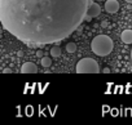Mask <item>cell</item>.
<instances>
[{"mask_svg":"<svg viewBox=\"0 0 132 125\" xmlns=\"http://www.w3.org/2000/svg\"><path fill=\"white\" fill-rule=\"evenodd\" d=\"M105 11L108 13H117L119 11V3L117 2V0H106Z\"/></svg>","mask_w":132,"mask_h":125,"instance_id":"cell-6","label":"cell"},{"mask_svg":"<svg viewBox=\"0 0 132 125\" xmlns=\"http://www.w3.org/2000/svg\"><path fill=\"white\" fill-rule=\"evenodd\" d=\"M40 61H42V66L43 67H49L52 65V59L48 58V57H42Z\"/></svg>","mask_w":132,"mask_h":125,"instance_id":"cell-8","label":"cell"},{"mask_svg":"<svg viewBox=\"0 0 132 125\" xmlns=\"http://www.w3.org/2000/svg\"><path fill=\"white\" fill-rule=\"evenodd\" d=\"M51 55H52V57H60V55H61V49H60L58 46H53V48L51 49Z\"/></svg>","mask_w":132,"mask_h":125,"instance_id":"cell-10","label":"cell"},{"mask_svg":"<svg viewBox=\"0 0 132 125\" xmlns=\"http://www.w3.org/2000/svg\"><path fill=\"white\" fill-rule=\"evenodd\" d=\"M89 0H0V22L21 41L52 44L84 21Z\"/></svg>","mask_w":132,"mask_h":125,"instance_id":"cell-1","label":"cell"},{"mask_svg":"<svg viewBox=\"0 0 132 125\" xmlns=\"http://www.w3.org/2000/svg\"><path fill=\"white\" fill-rule=\"evenodd\" d=\"M21 72L22 74H36L38 72V66L32 62H25L21 67Z\"/></svg>","mask_w":132,"mask_h":125,"instance_id":"cell-5","label":"cell"},{"mask_svg":"<svg viewBox=\"0 0 132 125\" xmlns=\"http://www.w3.org/2000/svg\"><path fill=\"white\" fill-rule=\"evenodd\" d=\"M113 48H114L113 40L108 35H97L91 41V49H92V52L96 55H100V57H105V55L110 54L111 50H113Z\"/></svg>","mask_w":132,"mask_h":125,"instance_id":"cell-2","label":"cell"},{"mask_svg":"<svg viewBox=\"0 0 132 125\" xmlns=\"http://www.w3.org/2000/svg\"><path fill=\"white\" fill-rule=\"evenodd\" d=\"M101 26H102V27H108V26H109V22H108V21H102V22H101Z\"/></svg>","mask_w":132,"mask_h":125,"instance_id":"cell-11","label":"cell"},{"mask_svg":"<svg viewBox=\"0 0 132 125\" xmlns=\"http://www.w3.org/2000/svg\"><path fill=\"white\" fill-rule=\"evenodd\" d=\"M97 2H102V0H97Z\"/></svg>","mask_w":132,"mask_h":125,"instance_id":"cell-17","label":"cell"},{"mask_svg":"<svg viewBox=\"0 0 132 125\" xmlns=\"http://www.w3.org/2000/svg\"><path fill=\"white\" fill-rule=\"evenodd\" d=\"M66 50H68L69 53H75L77 52V44L75 43H69L68 45H66Z\"/></svg>","mask_w":132,"mask_h":125,"instance_id":"cell-9","label":"cell"},{"mask_svg":"<svg viewBox=\"0 0 132 125\" xmlns=\"http://www.w3.org/2000/svg\"><path fill=\"white\" fill-rule=\"evenodd\" d=\"M36 57H38V58H42V57H43V53H42V50H38V52H36Z\"/></svg>","mask_w":132,"mask_h":125,"instance_id":"cell-12","label":"cell"},{"mask_svg":"<svg viewBox=\"0 0 132 125\" xmlns=\"http://www.w3.org/2000/svg\"><path fill=\"white\" fill-rule=\"evenodd\" d=\"M75 70L78 74H98L100 66L93 58H83L77 63Z\"/></svg>","mask_w":132,"mask_h":125,"instance_id":"cell-3","label":"cell"},{"mask_svg":"<svg viewBox=\"0 0 132 125\" xmlns=\"http://www.w3.org/2000/svg\"><path fill=\"white\" fill-rule=\"evenodd\" d=\"M101 13V7L98 5V3H93V2H89L88 4V8H87V13L84 16V21L89 22L92 18L100 16Z\"/></svg>","mask_w":132,"mask_h":125,"instance_id":"cell-4","label":"cell"},{"mask_svg":"<svg viewBox=\"0 0 132 125\" xmlns=\"http://www.w3.org/2000/svg\"><path fill=\"white\" fill-rule=\"evenodd\" d=\"M3 72L4 74H11L12 71H11V69H5V70H3Z\"/></svg>","mask_w":132,"mask_h":125,"instance_id":"cell-13","label":"cell"},{"mask_svg":"<svg viewBox=\"0 0 132 125\" xmlns=\"http://www.w3.org/2000/svg\"><path fill=\"white\" fill-rule=\"evenodd\" d=\"M131 58H132V50H131Z\"/></svg>","mask_w":132,"mask_h":125,"instance_id":"cell-16","label":"cell"},{"mask_svg":"<svg viewBox=\"0 0 132 125\" xmlns=\"http://www.w3.org/2000/svg\"><path fill=\"white\" fill-rule=\"evenodd\" d=\"M127 3H129V4H132V0H126Z\"/></svg>","mask_w":132,"mask_h":125,"instance_id":"cell-15","label":"cell"},{"mask_svg":"<svg viewBox=\"0 0 132 125\" xmlns=\"http://www.w3.org/2000/svg\"><path fill=\"white\" fill-rule=\"evenodd\" d=\"M104 72H105V74H109L110 70H109V69H104Z\"/></svg>","mask_w":132,"mask_h":125,"instance_id":"cell-14","label":"cell"},{"mask_svg":"<svg viewBox=\"0 0 132 125\" xmlns=\"http://www.w3.org/2000/svg\"><path fill=\"white\" fill-rule=\"evenodd\" d=\"M120 39L124 44H132V30H124L120 34Z\"/></svg>","mask_w":132,"mask_h":125,"instance_id":"cell-7","label":"cell"}]
</instances>
